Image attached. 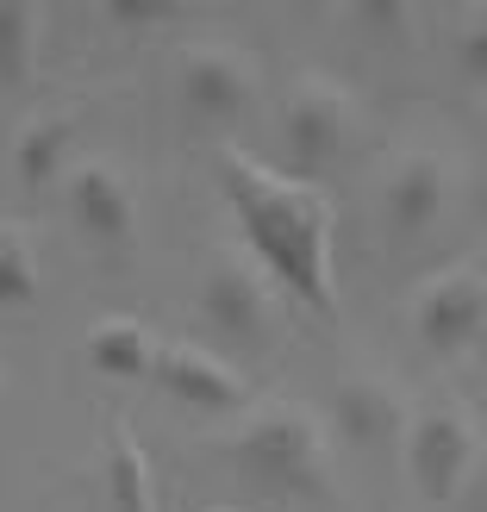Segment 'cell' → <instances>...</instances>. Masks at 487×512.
<instances>
[{
    "instance_id": "6da1fadb",
    "label": "cell",
    "mask_w": 487,
    "mask_h": 512,
    "mask_svg": "<svg viewBox=\"0 0 487 512\" xmlns=\"http://www.w3.org/2000/svg\"><path fill=\"white\" fill-rule=\"evenodd\" d=\"M219 188L232 200V219L250 256L263 263V275L288 300H300L306 313L331 319V306H338V288H331V232H338L331 194L288 169H269L256 150L238 144L219 150Z\"/></svg>"
},
{
    "instance_id": "7a4b0ae2",
    "label": "cell",
    "mask_w": 487,
    "mask_h": 512,
    "mask_svg": "<svg viewBox=\"0 0 487 512\" xmlns=\"http://www.w3.org/2000/svg\"><path fill=\"white\" fill-rule=\"evenodd\" d=\"M232 469L281 500H331V425L300 400H263L219 444Z\"/></svg>"
},
{
    "instance_id": "3957f363",
    "label": "cell",
    "mask_w": 487,
    "mask_h": 512,
    "mask_svg": "<svg viewBox=\"0 0 487 512\" xmlns=\"http://www.w3.org/2000/svg\"><path fill=\"white\" fill-rule=\"evenodd\" d=\"M200 313H207L213 331H225L232 344L263 350L275 344V325H281V294L275 281L263 275V263L244 250H219L207 263V281H200Z\"/></svg>"
},
{
    "instance_id": "277c9868",
    "label": "cell",
    "mask_w": 487,
    "mask_h": 512,
    "mask_svg": "<svg viewBox=\"0 0 487 512\" xmlns=\"http://www.w3.org/2000/svg\"><path fill=\"white\" fill-rule=\"evenodd\" d=\"M481 463V438H475V419L463 406H425L413 413V431H406V475H413V494L425 506H450L463 494V481Z\"/></svg>"
},
{
    "instance_id": "5b68a950",
    "label": "cell",
    "mask_w": 487,
    "mask_h": 512,
    "mask_svg": "<svg viewBox=\"0 0 487 512\" xmlns=\"http://www.w3.org/2000/svg\"><path fill=\"white\" fill-rule=\"evenodd\" d=\"M350 132H356L350 94L331 82V75H300L288 107H281V144H288L300 182H313V175H325L338 163L350 150Z\"/></svg>"
},
{
    "instance_id": "8992f818",
    "label": "cell",
    "mask_w": 487,
    "mask_h": 512,
    "mask_svg": "<svg viewBox=\"0 0 487 512\" xmlns=\"http://www.w3.org/2000/svg\"><path fill=\"white\" fill-rule=\"evenodd\" d=\"M413 331L431 356H456L487 331V275L475 263H456L431 275L413 300Z\"/></svg>"
},
{
    "instance_id": "52a82bcc",
    "label": "cell",
    "mask_w": 487,
    "mask_h": 512,
    "mask_svg": "<svg viewBox=\"0 0 487 512\" xmlns=\"http://www.w3.org/2000/svg\"><path fill=\"white\" fill-rule=\"evenodd\" d=\"M150 381L169 394L194 406V413H250V381L225 363V356H213L207 344H188V338H163L157 344V369H150Z\"/></svg>"
},
{
    "instance_id": "ba28073f",
    "label": "cell",
    "mask_w": 487,
    "mask_h": 512,
    "mask_svg": "<svg viewBox=\"0 0 487 512\" xmlns=\"http://www.w3.org/2000/svg\"><path fill=\"white\" fill-rule=\"evenodd\" d=\"M69 225L100 250H132L138 238V194L113 163H75L63 182Z\"/></svg>"
},
{
    "instance_id": "9c48e42d",
    "label": "cell",
    "mask_w": 487,
    "mask_h": 512,
    "mask_svg": "<svg viewBox=\"0 0 487 512\" xmlns=\"http://www.w3.org/2000/svg\"><path fill=\"white\" fill-rule=\"evenodd\" d=\"M182 100L194 119L207 125H232L244 119V107L256 100V63L232 44H188L182 50Z\"/></svg>"
},
{
    "instance_id": "30bf717a",
    "label": "cell",
    "mask_w": 487,
    "mask_h": 512,
    "mask_svg": "<svg viewBox=\"0 0 487 512\" xmlns=\"http://www.w3.org/2000/svg\"><path fill=\"white\" fill-rule=\"evenodd\" d=\"M444 207H450V163L431 157V150H406L388 169V182H381V225H388V238H400V244L425 238L444 219Z\"/></svg>"
},
{
    "instance_id": "8fae6325",
    "label": "cell",
    "mask_w": 487,
    "mask_h": 512,
    "mask_svg": "<svg viewBox=\"0 0 487 512\" xmlns=\"http://www.w3.org/2000/svg\"><path fill=\"white\" fill-rule=\"evenodd\" d=\"M406 431H413V413L388 375H350L338 388V438L350 450H406Z\"/></svg>"
},
{
    "instance_id": "7c38bea8",
    "label": "cell",
    "mask_w": 487,
    "mask_h": 512,
    "mask_svg": "<svg viewBox=\"0 0 487 512\" xmlns=\"http://www.w3.org/2000/svg\"><path fill=\"white\" fill-rule=\"evenodd\" d=\"M157 331H150L144 319H94L88 331V363L107 375V381H150V369H157Z\"/></svg>"
},
{
    "instance_id": "4fadbf2b",
    "label": "cell",
    "mask_w": 487,
    "mask_h": 512,
    "mask_svg": "<svg viewBox=\"0 0 487 512\" xmlns=\"http://www.w3.org/2000/svg\"><path fill=\"white\" fill-rule=\"evenodd\" d=\"M69 150H75V125L69 119H32L19 132L13 144V175H19V188L25 194H44V188H57L69 182Z\"/></svg>"
},
{
    "instance_id": "5bb4252c",
    "label": "cell",
    "mask_w": 487,
    "mask_h": 512,
    "mask_svg": "<svg viewBox=\"0 0 487 512\" xmlns=\"http://www.w3.org/2000/svg\"><path fill=\"white\" fill-rule=\"evenodd\" d=\"M107 500L113 512H157V469H150V456L125 419L107 438Z\"/></svg>"
},
{
    "instance_id": "9a60e30c",
    "label": "cell",
    "mask_w": 487,
    "mask_h": 512,
    "mask_svg": "<svg viewBox=\"0 0 487 512\" xmlns=\"http://www.w3.org/2000/svg\"><path fill=\"white\" fill-rule=\"evenodd\" d=\"M44 50V13L25 0H0V88H25L38 75Z\"/></svg>"
},
{
    "instance_id": "2e32d148",
    "label": "cell",
    "mask_w": 487,
    "mask_h": 512,
    "mask_svg": "<svg viewBox=\"0 0 487 512\" xmlns=\"http://www.w3.org/2000/svg\"><path fill=\"white\" fill-rule=\"evenodd\" d=\"M38 294H44V269L32 232L19 219H0V306H32Z\"/></svg>"
},
{
    "instance_id": "e0dca14e",
    "label": "cell",
    "mask_w": 487,
    "mask_h": 512,
    "mask_svg": "<svg viewBox=\"0 0 487 512\" xmlns=\"http://www.w3.org/2000/svg\"><path fill=\"white\" fill-rule=\"evenodd\" d=\"M350 25H363L369 38H413V7L406 0H356L350 7Z\"/></svg>"
},
{
    "instance_id": "ac0fdd59",
    "label": "cell",
    "mask_w": 487,
    "mask_h": 512,
    "mask_svg": "<svg viewBox=\"0 0 487 512\" xmlns=\"http://www.w3.org/2000/svg\"><path fill=\"white\" fill-rule=\"evenodd\" d=\"M456 69H463V82L487 88V7H475L456 32Z\"/></svg>"
},
{
    "instance_id": "d6986e66",
    "label": "cell",
    "mask_w": 487,
    "mask_h": 512,
    "mask_svg": "<svg viewBox=\"0 0 487 512\" xmlns=\"http://www.w3.org/2000/svg\"><path fill=\"white\" fill-rule=\"evenodd\" d=\"M169 13H175L169 0H113V7H107V19H119V25H157Z\"/></svg>"
},
{
    "instance_id": "ffe728a7",
    "label": "cell",
    "mask_w": 487,
    "mask_h": 512,
    "mask_svg": "<svg viewBox=\"0 0 487 512\" xmlns=\"http://www.w3.org/2000/svg\"><path fill=\"white\" fill-rule=\"evenodd\" d=\"M450 506H456V512H487V456L475 463V475L463 481V494H456Z\"/></svg>"
},
{
    "instance_id": "44dd1931",
    "label": "cell",
    "mask_w": 487,
    "mask_h": 512,
    "mask_svg": "<svg viewBox=\"0 0 487 512\" xmlns=\"http://www.w3.org/2000/svg\"><path fill=\"white\" fill-rule=\"evenodd\" d=\"M475 194H481V213H487V163H481V182H475Z\"/></svg>"
},
{
    "instance_id": "7402d4cb",
    "label": "cell",
    "mask_w": 487,
    "mask_h": 512,
    "mask_svg": "<svg viewBox=\"0 0 487 512\" xmlns=\"http://www.w3.org/2000/svg\"><path fill=\"white\" fill-rule=\"evenodd\" d=\"M213 512H238V506H213Z\"/></svg>"
}]
</instances>
